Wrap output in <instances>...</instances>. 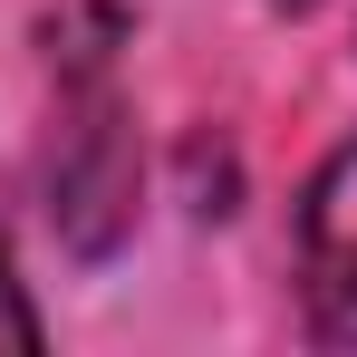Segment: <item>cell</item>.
Returning a JSON list of instances; mask_svg holds the SVG:
<instances>
[{
	"instance_id": "obj_1",
	"label": "cell",
	"mask_w": 357,
	"mask_h": 357,
	"mask_svg": "<svg viewBox=\"0 0 357 357\" xmlns=\"http://www.w3.org/2000/svg\"><path fill=\"white\" fill-rule=\"evenodd\" d=\"M49 213L77 251H116L126 222H135V135H126V107L107 97V77H77V97L59 107Z\"/></svg>"
},
{
	"instance_id": "obj_2",
	"label": "cell",
	"mask_w": 357,
	"mask_h": 357,
	"mask_svg": "<svg viewBox=\"0 0 357 357\" xmlns=\"http://www.w3.org/2000/svg\"><path fill=\"white\" fill-rule=\"evenodd\" d=\"M299 299L319 338L357 348V145H338L299 193Z\"/></svg>"
},
{
	"instance_id": "obj_3",
	"label": "cell",
	"mask_w": 357,
	"mask_h": 357,
	"mask_svg": "<svg viewBox=\"0 0 357 357\" xmlns=\"http://www.w3.org/2000/svg\"><path fill=\"white\" fill-rule=\"evenodd\" d=\"M0 348H10V357H29V348H39V309H29L20 271H10V241H0Z\"/></svg>"
},
{
	"instance_id": "obj_4",
	"label": "cell",
	"mask_w": 357,
	"mask_h": 357,
	"mask_svg": "<svg viewBox=\"0 0 357 357\" xmlns=\"http://www.w3.org/2000/svg\"><path fill=\"white\" fill-rule=\"evenodd\" d=\"M280 10H319V0H280Z\"/></svg>"
}]
</instances>
